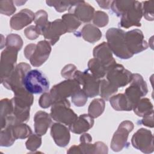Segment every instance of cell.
<instances>
[{
  "mask_svg": "<svg viewBox=\"0 0 154 154\" xmlns=\"http://www.w3.org/2000/svg\"><path fill=\"white\" fill-rule=\"evenodd\" d=\"M132 73L120 64L115 63L109 66L106 73V79L117 88L123 87L131 82Z\"/></svg>",
  "mask_w": 154,
  "mask_h": 154,
  "instance_id": "obj_9",
  "label": "cell"
},
{
  "mask_svg": "<svg viewBox=\"0 0 154 154\" xmlns=\"http://www.w3.org/2000/svg\"><path fill=\"white\" fill-rule=\"evenodd\" d=\"M91 136L84 133L80 137V144L71 146L67 151V153H97L105 154L108 153L107 146L101 141L91 144Z\"/></svg>",
  "mask_w": 154,
  "mask_h": 154,
  "instance_id": "obj_4",
  "label": "cell"
},
{
  "mask_svg": "<svg viewBox=\"0 0 154 154\" xmlns=\"http://www.w3.org/2000/svg\"><path fill=\"white\" fill-rule=\"evenodd\" d=\"M105 107V100L103 99L97 98L91 101L88 108V114L92 118L99 117L104 111Z\"/></svg>",
  "mask_w": 154,
  "mask_h": 154,
  "instance_id": "obj_28",
  "label": "cell"
},
{
  "mask_svg": "<svg viewBox=\"0 0 154 154\" xmlns=\"http://www.w3.org/2000/svg\"><path fill=\"white\" fill-rule=\"evenodd\" d=\"M134 113L139 117H144L153 112V106L148 98L141 99L134 106Z\"/></svg>",
  "mask_w": 154,
  "mask_h": 154,
  "instance_id": "obj_25",
  "label": "cell"
},
{
  "mask_svg": "<svg viewBox=\"0 0 154 154\" xmlns=\"http://www.w3.org/2000/svg\"><path fill=\"white\" fill-rule=\"evenodd\" d=\"M125 42L129 52L133 55L140 53L148 48V44L144 40L143 32L138 29L126 32Z\"/></svg>",
  "mask_w": 154,
  "mask_h": 154,
  "instance_id": "obj_15",
  "label": "cell"
},
{
  "mask_svg": "<svg viewBox=\"0 0 154 154\" xmlns=\"http://www.w3.org/2000/svg\"><path fill=\"white\" fill-rule=\"evenodd\" d=\"M132 2V1H112L111 8L118 17H120Z\"/></svg>",
  "mask_w": 154,
  "mask_h": 154,
  "instance_id": "obj_34",
  "label": "cell"
},
{
  "mask_svg": "<svg viewBox=\"0 0 154 154\" xmlns=\"http://www.w3.org/2000/svg\"><path fill=\"white\" fill-rule=\"evenodd\" d=\"M34 130L35 134L43 136L52 124L51 115L43 111H37L34 117Z\"/></svg>",
  "mask_w": 154,
  "mask_h": 154,
  "instance_id": "obj_21",
  "label": "cell"
},
{
  "mask_svg": "<svg viewBox=\"0 0 154 154\" xmlns=\"http://www.w3.org/2000/svg\"><path fill=\"white\" fill-rule=\"evenodd\" d=\"M34 21L35 22L37 29H38L40 34H42L43 30L49 23L47 12L43 10H40L37 11L35 13Z\"/></svg>",
  "mask_w": 154,
  "mask_h": 154,
  "instance_id": "obj_33",
  "label": "cell"
},
{
  "mask_svg": "<svg viewBox=\"0 0 154 154\" xmlns=\"http://www.w3.org/2000/svg\"><path fill=\"white\" fill-rule=\"evenodd\" d=\"M13 136L16 140L25 139L32 134L31 128L24 123H19L11 125Z\"/></svg>",
  "mask_w": 154,
  "mask_h": 154,
  "instance_id": "obj_29",
  "label": "cell"
},
{
  "mask_svg": "<svg viewBox=\"0 0 154 154\" xmlns=\"http://www.w3.org/2000/svg\"><path fill=\"white\" fill-rule=\"evenodd\" d=\"M134 128V123L129 120H124L120 123L111 141L110 147L114 152H120L128 146V136Z\"/></svg>",
  "mask_w": 154,
  "mask_h": 154,
  "instance_id": "obj_11",
  "label": "cell"
},
{
  "mask_svg": "<svg viewBox=\"0 0 154 154\" xmlns=\"http://www.w3.org/2000/svg\"><path fill=\"white\" fill-rule=\"evenodd\" d=\"M88 70L95 78L100 79L105 76L107 68L95 58H92L88 62Z\"/></svg>",
  "mask_w": 154,
  "mask_h": 154,
  "instance_id": "obj_27",
  "label": "cell"
},
{
  "mask_svg": "<svg viewBox=\"0 0 154 154\" xmlns=\"http://www.w3.org/2000/svg\"><path fill=\"white\" fill-rule=\"evenodd\" d=\"M23 85L31 94H40L47 92L49 82L42 72L37 69L30 70L25 75Z\"/></svg>",
  "mask_w": 154,
  "mask_h": 154,
  "instance_id": "obj_3",
  "label": "cell"
},
{
  "mask_svg": "<svg viewBox=\"0 0 154 154\" xmlns=\"http://www.w3.org/2000/svg\"><path fill=\"white\" fill-rule=\"evenodd\" d=\"M118 88L112 85L106 79H100L99 82V95L105 100H108L109 99L116 93Z\"/></svg>",
  "mask_w": 154,
  "mask_h": 154,
  "instance_id": "obj_26",
  "label": "cell"
},
{
  "mask_svg": "<svg viewBox=\"0 0 154 154\" xmlns=\"http://www.w3.org/2000/svg\"><path fill=\"white\" fill-rule=\"evenodd\" d=\"M76 70V67L74 64H69L65 66L64 68L61 70V75L63 78H66V79H73V75Z\"/></svg>",
  "mask_w": 154,
  "mask_h": 154,
  "instance_id": "obj_42",
  "label": "cell"
},
{
  "mask_svg": "<svg viewBox=\"0 0 154 154\" xmlns=\"http://www.w3.org/2000/svg\"><path fill=\"white\" fill-rule=\"evenodd\" d=\"M112 1H96V2L99 4V7L105 8V9H109L111 6Z\"/></svg>",
  "mask_w": 154,
  "mask_h": 154,
  "instance_id": "obj_46",
  "label": "cell"
},
{
  "mask_svg": "<svg viewBox=\"0 0 154 154\" xmlns=\"http://www.w3.org/2000/svg\"><path fill=\"white\" fill-rule=\"evenodd\" d=\"M69 13L73 14L81 22L87 23L93 20L95 10L88 3L84 1H75L68 9Z\"/></svg>",
  "mask_w": 154,
  "mask_h": 154,
  "instance_id": "obj_16",
  "label": "cell"
},
{
  "mask_svg": "<svg viewBox=\"0 0 154 154\" xmlns=\"http://www.w3.org/2000/svg\"><path fill=\"white\" fill-rule=\"evenodd\" d=\"M35 17V13L31 10L25 8L13 15L10 20V27L14 30H20L30 24Z\"/></svg>",
  "mask_w": 154,
  "mask_h": 154,
  "instance_id": "obj_19",
  "label": "cell"
},
{
  "mask_svg": "<svg viewBox=\"0 0 154 154\" xmlns=\"http://www.w3.org/2000/svg\"><path fill=\"white\" fill-rule=\"evenodd\" d=\"M31 70V66L23 62L17 64L14 71L7 78L1 81V84L7 89L13 91L24 87L23 80L26 74Z\"/></svg>",
  "mask_w": 154,
  "mask_h": 154,
  "instance_id": "obj_14",
  "label": "cell"
},
{
  "mask_svg": "<svg viewBox=\"0 0 154 154\" xmlns=\"http://www.w3.org/2000/svg\"><path fill=\"white\" fill-rule=\"evenodd\" d=\"M139 123L140 124L144 125L147 127L153 128V112L143 117V119Z\"/></svg>",
  "mask_w": 154,
  "mask_h": 154,
  "instance_id": "obj_45",
  "label": "cell"
},
{
  "mask_svg": "<svg viewBox=\"0 0 154 154\" xmlns=\"http://www.w3.org/2000/svg\"><path fill=\"white\" fill-rule=\"evenodd\" d=\"M143 16L147 20L153 21L154 19V1H145L141 2Z\"/></svg>",
  "mask_w": 154,
  "mask_h": 154,
  "instance_id": "obj_36",
  "label": "cell"
},
{
  "mask_svg": "<svg viewBox=\"0 0 154 154\" xmlns=\"http://www.w3.org/2000/svg\"><path fill=\"white\" fill-rule=\"evenodd\" d=\"M93 125V118L88 114H84L79 116L74 122L69 126V129L74 134H81L90 129Z\"/></svg>",
  "mask_w": 154,
  "mask_h": 154,
  "instance_id": "obj_22",
  "label": "cell"
},
{
  "mask_svg": "<svg viewBox=\"0 0 154 154\" xmlns=\"http://www.w3.org/2000/svg\"><path fill=\"white\" fill-rule=\"evenodd\" d=\"M71 97L72 103L78 107L84 106L88 99L87 96L81 88L75 91Z\"/></svg>",
  "mask_w": 154,
  "mask_h": 154,
  "instance_id": "obj_40",
  "label": "cell"
},
{
  "mask_svg": "<svg viewBox=\"0 0 154 154\" xmlns=\"http://www.w3.org/2000/svg\"><path fill=\"white\" fill-rule=\"evenodd\" d=\"M79 34L78 36H81L84 40L91 43L97 42L102 37L100 30L96 26L90 23L84 25Z\"/></svg>",
  "mask_w": 154,
  "mask_h": 154,
  "instance_id": "obj_23",
  "label": "cell"
},
{
  "mask_svg": "<svg viewBox=\"0 0 154 154\" xmlns=\"http://www.w3.org/2000/svg\"><path fill=\"white\" fill-rule=\"evenodd\" d=\"M51 46L47 40H41L37 44H29L25 48L24 55L32 66L39 67L48 59L51 52Z\"/></svg>",
  "mask_w": 154,
  "mask_h": 154,
  "instance_id": "obj_2",
  "label": "cell"
},
{
  "mask_svg": "<svg viewBox=\"0 0 154 154\" xmlns=\"http://www.w3.org/2000/svg\"><path fill=\"white\" fill-rule=\"evenodd\" d=\"M125 31L122 29L111 28L106 32L107 44L111 52L121 59H129L133 57L126 45Z\"/></svg>",
  "mask_w": 154,
  "mask_h": 154,
  "instance_id": "obj_1",
  "label": "cell"
},
{
  "mask_svg": "<svg viewBox=\"0 0 154 154\" xmlns=\"http://www.w3.org/2000/svg\"><path fill=\"white\" fill-rule=\"evenodd\" d=\"M93 53L94 58L105 66L107 69L109 66L116 63L115 59L112 57V52L106 42H103L95 46Z\"/></svg>",
  "mask_w": 154,
  "mask_h": 154,
  "instance_id": "obj_20",
  "label": "cell"
},
{
  "mask_svg": "<svg viewBox=\"0 0 154 154\" xmlns=\"http://www.w3.org/2000/svg\"><path fill=\"white\" fill-rule=\"evenodd\" d=\"M50 115L55 122L68 126L73 123L78 117L70 108V103L67 99L54 103L52 105Z\"/></svg>",
  "mask_w": 154,
  "mask_h": 154,
  "instance_id": "obj_5",
  "label": "cell"
},
{
  "mask_svg": "<svg viewBox=\"0 0 154 154\" xmlns=\"http://www.w3.org/2000/svg\"><path fill=\"white\" fill-rule=\"evenodd\" d=\"M75 2V1H46V3L48 6L54 7L57 11L62 13L69 9Z\"/></svg>",
  "mask_w": 154,
  "mask_h": 154,
  "instance_id": "obj_35",
  "label": "cell"
},
{
  "mask_svg": "<svg viewBox=\"0 0 154 154\" xmlns=\"http://www.w3.org/2000/svg\"><path fill=\"white\" fill-rule=\"evenodd\" d=\"M132 146L144 153H151L154 151L153 136L147 129L140 128L135 132L131 138Z\"/></svg>",
  "mask_w": 154,
  "mask_h": 154,
  "instance_id": "obj_12",
  "label": "cell"
},
{
  "mask_svg": "<svg viewBox=\"0 0 154 154\" xmlns=\"http://www.w3.org/2000/svg\"><path fill=\"white\" fill-rule=\"evenodd\" d=\"M143 17L142 4L138 1H132L131 5L124 11L120 17L119 26L124 28L131 26H141L140 20Z\"/></svg>",
  "mask_w": 154,
  "mask_h": 154,
  "instance_id": "obj_8",
  "label": "cell"
},
{
  "mask_svg": "<svg viewBox=\"0 0 154 154\" xmlns=\"http://www.w3.org/2000/svg\"><path fill=\"white\" fill-rule=\"evenodd\" d=\"M109 100L112 108L117 111H129L133 108L124 93L113 95L109 99Z\"/></svg>",
  "mask_w": 154,
  "mask_h": 154,
  "instance_id": "obj_24",
  "label": "cell"
},
{
  "mask_svg": "<svg viewBox=\"0 0 154 154\" xmlns=\"http://www.w3.org/2000/svg\"><path fill=\"white\" fill-rule=\"evenodd\" d=\"M42 136L37 134H31L25 143L28 150L34 152L39 148L42 144Z\"/></svg>",
  "mask_w": 154,
  "mask_h": 154,
  "instance_id": "obj_38",
  "label": "cell"
},
{
  "mask_svg": "<svg viewBox=\"0 0 154 154\" xmlns=\"http://www.w3.org/2000/svg\"><path fill=\"white\" fill-rule=\"evenodd\" d=\"M61 20L66 26L67 32H74L81 24V22H80L76 16L70 13L63 15Z\"/></svg>",
  "mask_w": 154,
  "mask_h": 154,
  "instance_id": "obj_32",
  "label": "cell"
},
{
  "mask_svg": "<svg viewBox=\"0 0 154 154\" xmlns=\"http://www.w3.org/2000/svg\"><path fill=\"white\" fill-rule=\"evenodd\" d=\"M130 86L126 88L125 94L132 107L148 92L146 81L138 73H132ZM133 109V108H132Z\"/></svg>",
  "mask_w": 154,
  "mask_h": 154,
  "instance_id": "obj_6",
  "label": "cell"
},
{
  "mask_svg": "<svg viewBox=\"0 0 154 154\" xmlns=\"http://www.w3.org/2000/svg\"><path fill=\"white\" fill-rule=\"evenodd\" d=\"M51 135L55 144L60 147H66L70 140L69 129L60 123H54L51 126Z\"/></svg>",
  "mask_w": 154,
  "mask_h": 154,
  "instance_id": "obj_18",
  "label": "cell"
},
{
  "mask_svg": "<svg viewBox=\"0 0 154 154\" xmlns=\"http://www.w3.org/2000/svg\"><path fill=\"white\" fill-rule=\"evenodd\" d=\"M80 88L79 84L73 79H66L55 85L49 92L53 104L72 96L75 91Z\"/></svg>",
  "mask_w": 154,
  "mask_h": 154,
  "instance_id": "obj_10",
  "label": "cell"
},
{
  "mask_svg": "<svg viewBox=\"0 0 154 154\" xmlns=\"http://www.w3.org/2000/svg\"><path fill=\"white\" fill-rule=\"evenodd\" d=\"M67 32L63 22L57 19L53 22H49L42 32L46 40H48L51 45H54L60 38V37Z\"/></svg>",
  "mask_w": 154,
  "mask_h": 154,
  "instance_id": "obj_17",
  "label": "cell"
},
{
  "mask_svg": "<svg viewBox=\"0 0 154 154\" xmlns=\"http://www.w3.org/2000/svg\"><path fill=\"white\" fill-rule=\"evenodd\" d=\"M16 139L14 138L11 125H8L1 130L0 145L2 147H9L13 144Z\"/></svg>",
  "mask_w": 154,
  "mask_h": 154,
  "instance_id": "obj_31",
  "label": "cell"
},
{
  "mask_svg": "<svg viewBox=\"0 0 154 154\" xmlns=\"http://www.w3.org/2000/svg\"><path fill=\"white\" fill-rule=\"evenodd\" d=\"M12 113V103L11 99L4 98L1 100V128L5 126L6 119Z\"/></svg>",
  "mask_w": 154,
  "mask_h": 154,
  "instance_id": "obj_30",
  "label": "cell"
},
{
  "mask_svg": "<svg viewBox=\"0 0 154 154\" xmlns=\"http://www.w3.org/2000/svg\"><path fill=\"white\" fill-rule=\"evenodd\" d=\"M24 34L26 37L31 40L36 39L40 35L35 25H31L28 26L24 30Z\"/></svg>",
  "mask_w": 154,
  "mask_h": 154,
  "instance_id": "obj_44",
  "label": "cell"
},
{
  "mask_svg": "<svg viewBox=\"0 0 154 154\" xmlns=\"http://www.w3.org/2000/svg\"><path fill=\"white\" fill-rule=\"evenodd\" d=\"M13 1H1L0 12L6 16H11L16 11V7Z\"/></svg>",
  "mask_w": 154,
  "mask_h": 154,
  "instance_id": "obj_41",
  "label": "cell"
},
{
  "mask_svg": "<svg viewBox=\"0 0 154 154\" xmlns=\"http://www.w3.org/2000/svg\"><path fill=\"white\" fill-rule=\"evenodd\" d=\"M109 22L108 14L102 11H96L94 13L93 22L94 25L98 27H104L107 25Z\"/></svg>",
  "mask_w": 154,
  "mask_h": 154,
  "instance_id": "obj_39",
  "label": "cell"
},
{
  "mask_svg": "<svg viewBox=\"0 0 154 154\" xmlns=\"http://www.w3.org/2000/svg\"><path fill=\"white\" fill-rule=\"evenodd\" d=\"M5 46V47H13L20 51L23 46V40L20 35L13 33L10 34L6 37Z\"/></svg>",
  "mask_w": 154,
  "mask_h": 154,
  "instance_id": "obj_37",
  "label": "cell"
},
{
  "mask_svg": "<svg viewBox=\"0 0 154 154\" xmlns=\"http://www.w3.org/2000/svg\"><path fill=\"white\" fill-rule=\"evenodd\" d=\"M73 79L82 86V90L88 97H94L99 94L100 79L95 78L88 70L84 72L76 70Z\"/></svg>",
  "mask_w": 154,
  "mask_h": 154,
  "instance_id": "obj_7",
  "label": "cell"
},
{
  "mask_svg": "<svg viewBox=\"0 0 154 154\" xmlns=\"http://www.w3.org/2000/svg\"><path fill=\"white\" fill-rule=\"evenodd\" d=\"M18 50L13 47L7 46L1 55V81L8 77L14 71L16 65Z\"/></svg>",
  "mask_w": 154,
  "mask_h": 154,
  "instance_id": "obj_13",
  "label": "cell"
},
{
  "mask_svg": "<svg viewBox=\"0 0 154 154\" xmlns=\"http://www.w3.org/2000/svg\"><path fill=\"white\" fill-rule=\"evenodd\" d=\"M38 104L43 108H48L52 105L53 102L49 93L46 92L41 95L38 100Z\"/></svg>",
  "mask_w": 154,
  "mask_h": 154,
  "instance_id": "obj_43",
  "label": "cell"
}]
</instances>
